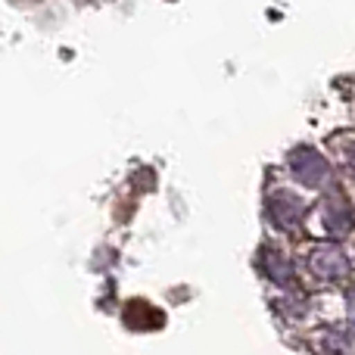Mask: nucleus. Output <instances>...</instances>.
<instances>
[{
    "label": "nucleus",
    "instance_id": "obj_3",
    "mask_svg": "<svg viewBox=\"0 0 355 355\" xmlns=\"http://www.w3.org/2000/svg\"><path fill=\"white\" fill-rule=\"evenodd\" d=\"M268 218L275 221L277 227H284V231H293V227H300V221L306 218V202L296 193H290V190H275V193L268 196Z\"/></svg>",
    "mask_w": 355,
    "mask_h": 355
},
{
    "label": "nucleus",
    "instance_id": "obj_4",
    "mask_svg": "<svg viewBox=\"0 0 355 355\" xmlns=\"http://www.w3.org/2000/svg\"><path fill=\"white\" fill-rule=\"evenodd\" d=\"M259 268L277 284L293 281V262H290V256L284 250H277V246H271V243H265L262 250H259Z\"/></svg>",
    "mask_w": 355,
    "mask_h": 355
},
{
    "label": "nucleus",
    "instance_id": "obj_5",
    "mask_svg": "<svg viewBox=\"0 0 355 355\" xmlns=\"http://www.w3.org/2000/svg\"><path fill=\"white\" fill-rule=\"evenodd\" d=\"M349 225H352L349 206H346L340 196H334V200L324 206V227H327V234L343 237V234H349Z\"/></svg>",
    "mask_w": 355,
    "mask_h": 355
},
{
    "label": "nucleus",
    "instance_id": "obj_1",
    "mask_svg": "<svg viewBox=\"0 0 355 355\" xmlns=\"http://www.w3.org/2000/svg\"><path fill=\"white\" fill-rule=\"evenodd\" d=\"M309 271L321 284H337L349 277V256L340 246H315L309 252Z\"/></svg>",
    "mask_w": 355,
    "mask_h": 355
},
{
    "label": "nucleus",
    "instance_id": "obj_6",
    "mask_svg": "<svg viewBox=\"0 0 355 355\" xmlns=\"http://www.w3.org/2000/svg\"><path fill=\"white\" fill-rule=\"evenodd\" d=\"M327 346H331V352H337V355H349L352 349V340H349V327H340L337 334H327Z\"/></svg>",
    "mask_w": 355,
    "mask_h": 355
},
{
    "label": "nucleus",
    "instance_id": "obj_2",
    "mask_svg": "<svg viewBox=\"0 0 355 355\" xmlns=\"http://www.w3.org/2000/svg\"><path fill=\"white\" fill-rule=\"evenodd\" d=\"M290 172H293V178L300 184H306V187H324L327 178H331V166H327V159L318 150L296 147L293 153H290Z\"/></svg>",
    "mask_w": 355,
    "mask_h": 355
}]
</instances>
